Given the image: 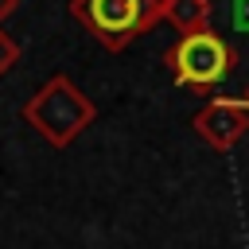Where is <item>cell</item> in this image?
<instances>
[{
  "label": "cell",
  "instance_id": "cell-1",
  "mask_svg": "<svg viewBox=\"0 0 249 249\" xmlns=\"http://www.w3.org/2000/svg\"><path fill=\"white\" fill-rule=\"evenodd\" d=\"M23 121L51 144V148H66L70 140H78L93 121H97V105L86 89H78L66 74L47 78L27 101H23Z\"/></svg>",
  "mask_w": 249,
  "mask_h": 249
},
{
  "label": "cell",
  "instance_id": "cell-2",
  "mask_svg": "<svg viewBox=\"0 0 249 249\" xmlns=\"http://www.w3.org/2000/svg\"><path fill=\"white\" fill-rule=\"evenodd\" d=\"M66 12L105 51H124L132 39L167 19V0H70Z\"/></svg>",
  "mask_w": 249,
  "mask_h": 249
},
{
  "label": "cell",
  "instance_id": "cell-3",
  "mask_svg": "<svg viewBox=\"0 0 249 249\" xmlns=\"http://www.w3.org/2000/svg\"><path fill=\"white\" fill-rule=\"evenodd\" d=\"M175 86L183 89H198V93H210L218 82H226V74L237 66V51L210 27H198V31H183L171 51L163 54Z\"/></svg>",
  "mask_w": 249,
  "mask_h": 249
},
{
  "label": "cell",
  "instance_id": "cell-4",
  "mask_svg": "<svg viewBox=\"0 0 249 249\" xmlns=\"http://www.w3.org/2000/svg\"><path fill=\"white\" fill-rule=\"evenodd\" d=\"M191 124L214 152H230L249 132V105L241 97H214L195 113Z\"/></svg>",
  "mask_w": 249,
  "mask_h": 249
},
{
  "label": "cell",
  "instance_id": "cell-5",
  "mask_svg": "<svg viewBox=\"0 0 249 249\" xmlns=\"http://www.w3.org/2000/svg\"><path fill=\"white\" fill-rule=\"evenodd\" d=\"M167 23L179 35L210 27V0H167Z\"/></svg>",
  "mask_w": 249,
  "mask_h": 249
},
{
  "label": "cell",
  "instance_id": "cell-6",
  "mask_svg": "<svg viewBox=\"0 0 249 249\" xmlns=\"http://www.w3.org/2000/svg\"><path fill=\"white\" fill-rule=\"evenodd\" d=\"M19 54H23V47H19V39L0 23V74H8L16 62H19Z\"/></svg>",
  "mask_w": 249,
  "mask_h": 249
},
{
  "label": "cell",
  "instance_id": "cell-7",
  "mask_svg": "<svg viewBox=\"0 0 249 249\" xmlns=\"http://www.w3.org/2000/svg\"><path fill=\"white\" fill-rule=\"evenodd\" d=\"M230 23H233V31L249 35V0H233L230 4Z\"/></svg>",
  "mask_w": 249,
  "mask_h": 249
},
{
  "label": "cell",
  "instance_id": "cell-8",
  "mask_svg": "<svg viewBox=\"0 0 249 249\" xmlns=\"http://www.w3.org/2000/svg\"><path fill=\"white\" fill-rule=\"evenodd\" d=\"M16 8H19V0H0V23H4V19H12V16H16Z\"/></svg>",
  "mask_w": 249,
  "mask_h": 249
},
{
  "label": "cell",
  "instance_id": "cell-9",
  "mask_svg": "<svg viewBox=\"0 0 249 249\" xmlns=\"http://www.w3.org/2000/svg\"><path fill=\"white\" fill-rule=\"evenodd\" d=\"M241 101H245V105H249V86H245V89H241Z\"/></svg>",
  "mask_w": 249,
  "mask_h": 249
}]
</instances>
